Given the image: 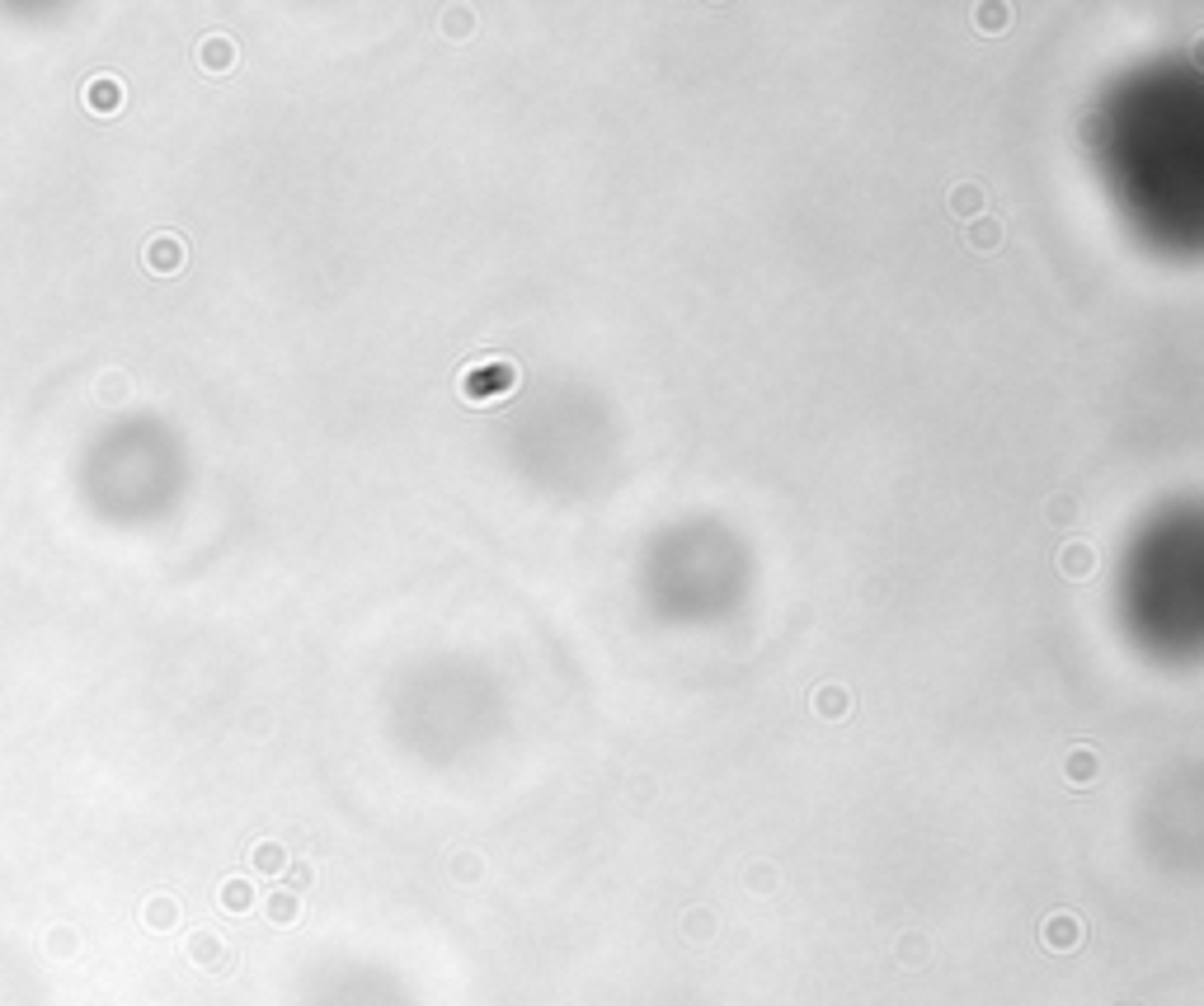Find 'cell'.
Masks as SVG:
<instances>
[{
    "label": "cell",
    "instance_id": "6da1fadb",
    "mask_svg": "<svg viewBox=\"0 0 1204 1006\" xmlns=\"http://www.w3.org/2000/svg\"><path fill=\"white\" fill-rule=\"evenodd\" d=\"M142 259H147V268H155V273H174V268L184 264V240L179 236H150Z\"/></svg>",
    "mask_w": 1204,
    "mask_h": 1006
},
{
    "label": "cell",
    "instance_id": "7a4b0ae2",
    "mask_svg": "<svg viewBox=\"0 0 1204 1006\" xmlns=\"http://www.w3.org/2000/svg\"><path fill=\"white\" fill-rule=\"evenodd\" d=\"M86 104L90 113H118L123 108V81L118 76H94L86 86Z\"/></svg>",
    "mask_w": 1204,
    "mask_h": 1006
},
{
    "label": "cell",
    "instance_id": "3957f363",
    "mask_svg": "<svg viewBox=\"0 0 1204 1006\" xmlns=\"http://www.w3.org/2000/svg\"><path fill=\"white\" fill-rule=\"evenodd\" d=\"M198 62L208 66V71H231V66H236V43H231L226 33H208V38L198 43Z\"/></svg>",
    "mask_w": 1204,
    "mask_h": 1006
},
{
    "label": "cell",
    "instance_id": "277c9868",
    "mask_svg": "<svg viewBox=\"0 0 1204 1006\" xmlns=\"http://www.w3.org/2000/svg\"><path fill=\"white\" fill-rule=\"evenodd\" d=\"M509 382H513V372H509V367H499L495 377H490V372H480V377H466V390H471L475 400H480V395H485V385L495 390V385H509Z\"/></svg>",
    "mask_w": 1204,
    "mask_h": 1006
}]
</instances>
